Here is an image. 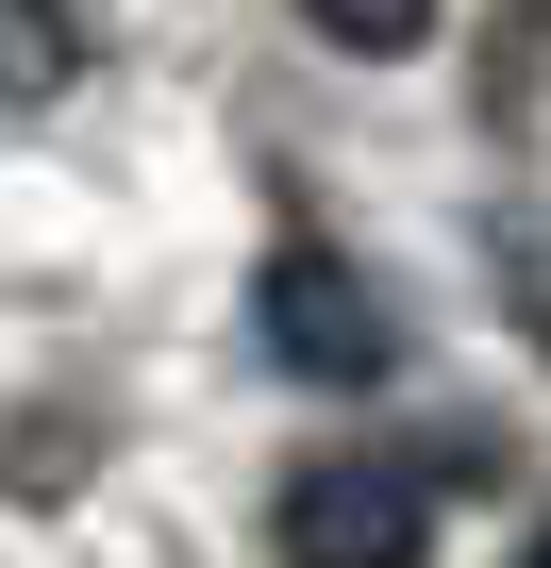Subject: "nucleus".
Here are the masks:
<instances>
[{
    "mask_svg": "<svg viewBox=\"0 0 551 568\" xmlns=\"http://www.w3.org/2000/svg\"><path fill=\"white\" fill-rule=\"evenodd\" d=\"M518 568H551V518H534V535H518Z\"/></svg>",
    "mask_w": 551,
    "mask_h": 568,
    "instance_id": "obj_6",
    "label": "nucleus"
},
{
    "mask_svg": "<svg viewBox=\"0 0 551 568\" xmlns=\"http://www.w3.org/2000/svg\"><path fill=\"white\" fill-rule=\"evenodd\" d=\"M251 335H267V368H302V385H385V368H401L385 284H368L351 251H318V234H285V251L251 267Z\"/></svg>",
    "mask_w": 551,
    "mask_h": 568,
    "instance_id": "obj_1",
    "label": "nucleus"
},
{
    "mask_svg": "<svg viewBox=\"0 0 551 568\" xmlns=\"http://www.w3.org/2000/svg\"><path fill=\"white\" fill-rule=\"evenodd\" d=\"M302 18H318L335 51H418V34H435V0H302Z\"/></svg>",
    "mask_w": 551,
    "mask_h": 568,
    "instance_id": "obj_5",
    "label": "nucleus"
},
{
    "mask_svg": "<svg viewBox=\"0 0 551 568\" xmlns=\"http://www.w3.org/2000/svg\"><path fill=\"white\" fill-rule=\"evenodd\" d=\"M267 551L285 568H435V501L385 452H318V468L267 485Z\"/></svg>",
    "mask_w": 551,
    "mask_h": 568,
    "instance_id": "obj_2",
    "label": "nucleus"
},
{
    "mask_svg": "<svg viewBox=\"0 0 551 568\" xmlns=\"http://www.w3.org/2000/svg\"><path fill=\"white\" fill-rule=\"evenodd\" d=\"M501 318L551 352V217H501Z\"/></svg>",
    "mask_w": 551,
    "mask_h": 568,
    "instance_id": "obj_4",
    "label": "nucleus"
},
{
    "mask_svg": "<svg viewBox=\"0 0 551 568\" xmlns=\"http://www.w3.org/2000/svg\"><path fill=\"white\" fill-rule=\"evenodd\" d=\"M68 68H84V34H68V0H0V118H34V101H68Z\"/></svg>",
    "mask_w": 551,
    "mask_h": 568,
    "instance_id": "obj_3",
    "label": "nucleus"
}]
</instances>
